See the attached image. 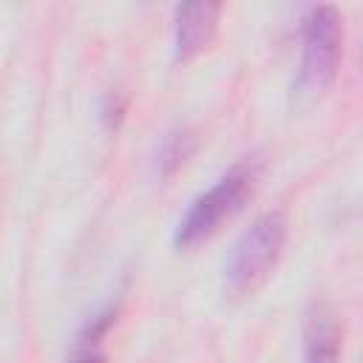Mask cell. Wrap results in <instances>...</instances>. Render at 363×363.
<instances>
[{
    "label": "cell",
    "instance_id": "8992f818",
    "mask_svg": "<svg viewBox=\"0 0 363 363\" xmlns=\"http://www.w3.org/2000/svg\"><path fill=\"white\" fill-rule=\"evenodd\" d=\"M116 315H119V303H105L102 309H96L77 332L74 346L68 352V363H108L105 337L116 323Z\"/></svg>",
    "mask_w": 363,
    "mask_h": 363
},
{
    "label": "cell",
    "instance_id": "5b68a950",
    "mask_svg": "<svg viewBox=\"0 0 363 363\" xmlns=\"http://www.w3.org/2000/svg\"><path fill=\"white\" fill-rule=\"evenodd\" d=\"M340 326L326 303H315L303 318V363H337Z\"/></svg>",
    "mask_w": 363,
    "mask_h": 363
},
{
    "label": "cell",
    "instance_id": "3957f363",
    "mask_svg": "<svg viewBox=\"0 0 363 363\" xmlns=\"http://www.w3.org/2000/svg\"><path fill=\"white\" fill-rule=\"evenodd\" d=\"M286 233L289 224L281 210H269L252 218L224 261V289L230 295L255 292L275 269L286 244Z\"/></svg>",
    "mask_w": 363,
    "mask_h": 363
},
{
    "label": "cell",
    "instance_id": "ba28073f",
    "mask_svg": "<svg viewBox=\"0 0 363 363\" xmlns=\"http://www.w3.org/2000/svg\"><path fill=\"white\" fill-rule=\"evenodd\" d=\"M125 108H128V99H125V94L122 91H105V96H102V105H99V116H102V122H105V128H119V122H122V116H125Z\"/></svg>",
    "mask_w": 363,
    "mask_h": 363
},
{
    "label": "cell",
    "instance_id": "7a4b0ae2",
    "mask_svg": "<svg viewBox=\"0 0 363 363\" xmlns=\"http://www.w3.org/2000/svg\"><path fill=\"white\" fill-rule=\"evenodd\" d=\"M343 57V17L335 6H312L301 28V62L292 82V99L306 108L326 96L337 79Z\"/></svg>",
    "mask_w": 363,
    "mask_h": 363
},
{
    "label": "cell",
    "instance_id": "6da1fadb",
    "mask_svg": "<svg viewBox=\"0 0 363 363\" xmlns=\"http://www.w3.org/2000/svg\"><path fill=\"white\" fill-rule=\"evenodd\" d=\"M261 159L244 156L230 170H224L204 193H199L173 230V244L179 250H193L210 241L233 216L244 210L261 182Z\"/></svg>",
    "mask_w": 363,
    "mask_h": 363
},
{
    "label": "cell",
    "instance_id": "277c9868",
    "mask_svg": "<svg viewBox=\"0 0 363 363\" xmlns=\"http://www.w3.org/2000/svg\"><path fill=\"white\" fill-rule=\"evenodd\" d=\"M218 3H182L173 11V57L190 62L204 54L218 34Z\"/></svg>",
    "mask_w": 363,
    "mask_h": 363
},
{
    "label": "cell",
    "instance_id": "52a82bcc",
    "mask_svg": "<svg viewBox=\"0 0 363 363\" xmlns=\"http://www.w3.org/2000/svg\"><path fill=\"white\" fill-rule=\"evenodd\" d=\"M196 145L199 142H196V133L190 128H176V130L164 133V139L156 147V173H159V179L176 176L190 162V156L196 153Z\"/></svg>",
    "mask_w": 363,
    "mask_h": 363
}]
</instances>
